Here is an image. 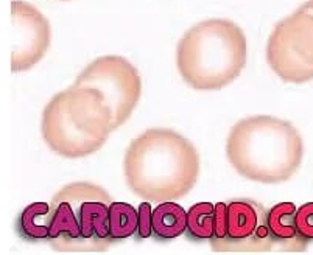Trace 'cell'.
Listing matches in <instances>:
<instances>
[{
	"label": "cell",
	"instance_id": "6da1fadb",
	"mask_svg": "<svg viewBox=\"0 0 313 255\" xmlns=\"http://www.w3.org/2000/svg\"><path fill=\"white\" fill-rule=\"evenodd\" d=\"M126 184L153 202L175 201L195 187L199 154L194 143L168 128H151L136 137L125 153Z\"/></svg>",
	"mask_w": 313,
	"mask_h": 255
},
{
	"label": "cell",
	"instance_id": "7a4b0ae2",
	"mask_svg": "<svg viewBox=\"0 0 313 255\" xmlns=\"http://www.w3.org/2000/svg\"><path fill=\"white\" fill-rule=\"evenodd\" d=\"M226 156L240 176L260 184H280L299 170L304 142L290 122L254 115L232 126Z\"/></svg>",
	"mask_w": 313,
	"mask_h": 255
},
{
	"label": "cell",
	"instance_id": "3957f363",
	"mask_svg": "<svg viewBox=\"0 0 313 255\" xmlns=\"http://www.w3.org/2000/svg\"><path fill=\"white\" fill-rule=\"evenodd\" d=\"M243 30L228 19H207L184 33L176 47V67L192 89L218 91L246 66Z\"/></svg>",
	"mask_w": 313,
	"mask_h": 255
},
{
	"label": "cell",
	"instance_id": "277c9868",
	"mask_svg": "<svg viewBox=\"0 0 313 255\" xmlns=\"http://www.w3.org/2000/svg\"><path fill=\"white\" fill-rule=\"evenodd\" d=\"M112 131L109 108L92 87L74 84L56 93L44 108L42 137L62 157L79 159L97 153Z\"/></svg>",
	"mask_w": 313,
	"mask_h": 255
},
{
	"label": "cell",
	"instance_id": "5b68a950",
	"mask_svg": "<svg viewBox=\"0 0 313 255\" xmlns=\"http://www.w3.org/2000/svg\"><path fill=\"white\" fill-rule=\"evenodd\" d=\"M111 196L89 182L64 185L50 202V234L47 241L56 252L98 254L114 243L109 234Z\"/></svg>",
	"mask_w": 313,
	"mask_h": 255
},
{
	"label": "cell",
	"instance_id": "8992f818",
	"mask_svg": "<svg viewBox=\"0 0 313 255\" xmlns=\"http://www.w3.org/2000/svg\"><path fill=\"white\" fill-rule=\"evenodd\" d=\"M267 61L285 83L304 84L313 79V13L296 10L276 23L268 37Z\"/></svg>",
	"mask_w": 313,
	"mask_h": 255
},
{
	"label": "cell",
	"instance_id": "52a82bcc",
	"mask_svg": "<svg viewBox=\"0 0 313 255\" xmlns=\"http://www.w3.org/2000/svg\"><path fill=\"white\" fill-rule=\"evenodd\" d=\"M75 86L97 89L111 112L112 129L131 117L142 93L139 70L123 56L108 55L92 61L75 79Z\"/></svg>",
	"mask_w": 313,
	"mask_h": 255
},
{
	"label": "cell",
	"instance_id": "ba28073f",
	"mask_svg": "<svg viewBox=\"0 0 313 255\" xmlns=\"http://www.w3.org/2000/svg\"><path fill=\"white\" fill-rule=\"evenodd\" d=\"M211 249L220 254H265L274 249L267 222V209L248 198L228 202V230L220 240H209Z\"/></svg>",
	"mask_w": 313,
	"mask_h": 255
},
{
	"label": "cell",
	"instance_id": "9c48e42d",
	"mask_svg": "<svg viewBox=\"0 0 313 255\" xmlns=\"http://www.w3.org/2000/svg\"><path fill=\"white\" fill-rule=\"evenodd\" d=\"M13 73L30 70L44 58L52 42V27L45 16L28 2L13 0Z\"/></svg>",
	"mask_w": 313,
	"mask_h": 255
},
{
	"label": "cell",
	"instance_id": "30bf717a",
	"mask_svg": "<svg viewBox=\"0 0 313 255\" xmlns=\"http://www.w3.org/2000/svg\"><path fill=\"white\" fill-rule=\"evenodd\" d=\"M267 222L273 240L282 252L298 254L307 249V240L296 226V207L292 202H279L267 210Z\"/></svg>",
	"mask_w": 313,
	"mask_h": 255
},
{
	"label": "cell",
	"instance_id": "8fae6325",
	"mask_svg": "<svg viewBox=\"0 0 313 255\" xmlns=\"http://www.w3.org/2000/svg\"><path fill=\"white\" fill-rule=\"evenodd\" d=\"M153 235L160 240H172L187 230V212L173 201H164L151 213Z\"/></svg>",
	"mask_w": 313,
	"mask_h": 255
},
{
	"label": "cell",
	"instance_id": "7c38bea8",
	"mask_svg": "<svg viewBox=\"0 0 313 255\" xmlns=\"http://www.w3.org/2000/svg\"><path fill=\"white\" fill-rule=\"evenodd\" d=\"M19 235L28 241L47 240L50 234V204L33 202L23 209L16 222Z\"/></svg>",
	"mask_w": 313,
	"mask_h": 255
},
{
	"label": "cell",
	"instance_id": "4fadbf2b",
	"mask_svg": "<svg viewBox=\"0 0 313 255\" xmlns=\"http://www.w3.org/2000/svg\"><path fill=\"white\" fill-rule=\"evenodd\" d=\"M137 209L126 202H111L109 205V234L117 240H125L137 234Z\"/></svg>",
	"mask_w": 313,
	"mask_h": 255
},
{
	"label": "cell",
	"instance_id": "5bb4252c",
	"mask_svg": "<svg viewBox=\"0 0 313 255\" xmlns=\"http://www.w3.org/2000/svg\"><path fill=\"white\" fill-rule=\"evenodd\" d=\"M215 227V205L211 202H198L187 212V230L196 240H209Z\"/></svg>",
	"mask_w": 313,
	"mask_h": 255
},
{
	"label": "cell",
	"instance_id": "9a60e30c",
	"mask_svg": "<svg viewBox=\"0 0 313 255\" xmlns=\"http://www.w3.org/2000/svg\"><path fill=\"white\" fill-rule=\"evenodd\" d=\"M296 226L307 241L313 240V202H307L296 209Z\"/></svg>",
	"mask_w": 313,
	"mask_h": 255
},
{
	"label": "cell",
	"instance_id": "2e32d148",
	"mask_svg": "<svg viewBox=\"0 0 313 255\" xmlns=\"http://www.w3.org/2000/svg\"><path fill=\"white\" fill-rule=\"evenodd\" d=\"M228 230V204L218 202L215 204V227L214 235L209 240H220L226 235Z\"/></svg>",
	"mask_w": 313,
	"mask_h": 255
},
{
	"label": "cell",
	"instance_id": "e0dca14e",
	"mask_svg": "<svg viewBox=\"0 0 313 255\" xmlns=\"http://www.w3.org/2000/svg\"><path fill=\"white\" fill-rule=\"evenodd\" d=\"M139 213V224H137V234L140 238H148L153 234V226H151V204L148 202H142L137 209Z\"/></svg>",
	"mask_w": 313,
	"mask_h": 255
},
{
	"label": "cell",
	"instance_id": "ac0fdd59",
	"mask_svg": "<svg viewBox=\"0 0 313 255\" xmlns=\"http://www.w3.org/2000/svg\"><path fill=\"white\" fill-rule=\"evenodd\" d=\"M301 8H302V10H307V11L313 13V0H307V2L304 3Z\"/></svg>",
	"mask_w": 313,
	"mask_h": 255
}]
</instances>
